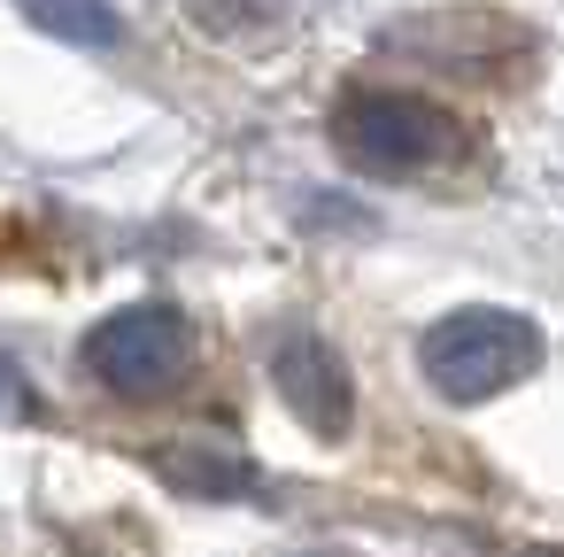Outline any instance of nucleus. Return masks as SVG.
Masks as SVG:
<instances>
[{"label":"nucleus","instance_id":"obj_1","mask_svg":"<svg viewBox=\"0 0 564 557\" xmlns=\"http://www.w3.org/2000/svg\"><path fill=\"white\" fill-rule=\"evenodd\" d=\"M417 372L441 403H495L541 372V333L518 310H448L417 341Z\"/></svg>","mask_w":564,"mask_h":557},{"label":"nucleus","instance_id":"obj_2","mask_svg":"<svg viewBox=\"0 0 564 557\" xmlns=\"http://www.w3.org/2000/svg\"><path fill=\"white\" fill-rule=\"evenodd\" d=\"M78 364L109 395H171L194 364V325H186L178 302H132V310H109L86 333Z\"/></svg>","mask_w":564,"mask_h":557},{"label":"nucleus","instance_id":"obj_3","mask_svg":"<svg viewBox=\"0 0 564 557\" xmlns=\"http://www.w3.org/2000/svg\"><path fill=\"white\" fill-rule=\"evenodd\" d=\"M333 148L356 163V171H379V179H410L425 163L448 156V117L425 101V94H348L340 117H333Z\"/></svg>","mask_w":564,"mask_h":557},{"label":"nucleus","instance_id":"obj_4","mask_svg":"<svg viewBox=\"0 0 564 557\" xmlns=\"http://www.w3.org/2000/svg\"><path fill=\"white\" fill-rule=\"evenodd\" d=\"M271 387H279V403H286L310 433H325V441H340L348 418H356V379H348L340 349L317 341V333H286V341L271 349Z\"/></svg>","mask_w":564,"mask_h":557},{"label":"nucleus","instance_id":"obj_5","mask_svg":"<svg viewBox=\"0 0 564 557\" xmlns=\"http://www.w3.org/2000/svg\"><path fill=\"white\" fill-rule=\"evenodd\" d=\"M24 17L70 47H117L124 40V17L109 9V0H24Z\"/></svg>","mask_w":564,"mask_h":557},{"label":"nucleus","instance_id":"obj_6","mask_svg":"<svg viewBox=\"0 0 564 557\" xmlns=\"http://www.w3.org/2000/svg\"><path fill=\"white\" fill-rule=\"evenodd\" d=\"M186 9H194L202 24H217V32H248V24L279 17V0H186Z\"/></svg>","mask_w":564,"mask_h":557}]
</instances>
